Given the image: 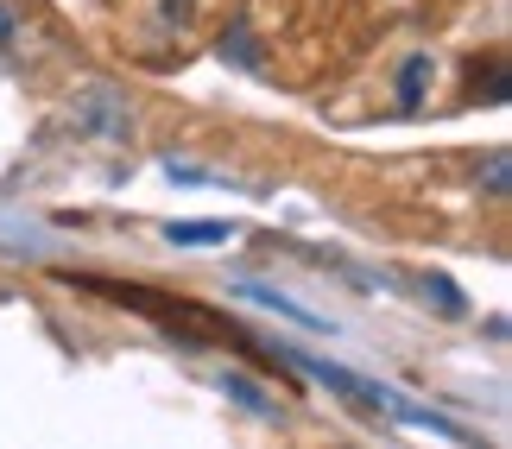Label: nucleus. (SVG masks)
I'll list each match as a JSON object with an SVG mask.
<instances>
[{
    "mask_svg": "<svg viewBox=\"0 0 512 449\" xmlns=\"http://www.w3.org/2000/svg\"><path fill=\"white\" fill-rule=\"evenodd\" d=\"M57 279L76 285V291H95V298H108L121 310H140V317H152L159 329H171V336H184V342L234 336L228 317H215V310H203V304H184V298H165V291H152V285H121V279H95V272H57Z\"/></svg>",
    "mask_w": 512,
    "mask_h": 449,
    "instance_id": "obj_1",
    "label": "nucleus"
},
{
    "mask_svg": "<svg viewBox=\"0 0 512 449\" xmlns=\"http://www.w3.org/2000/svg\"><path fill=\"white\" fill-rule=\"evenodd\" d=\"M64 121H70L76 133H89V140H127V133H133L127 95H121V89H108V83H83V89H70Z\"/></svg>",
    "mask_w": 512,
    "mask_h": 449,
    "instance_id": "obj_2",
    "label": "nucleus"
},
{
    "mask_svg": "<svg viewBox=\"0 0 512 449\" xmlns=\"http://www.w3.org/2000/svg\"><path fill=\"white\" fill-rule=\"evenodd\" d=\"M424 76H430V57H424V51L405 57V70H399V102H405V108L424 102Z\"/></svg>",
    "mask_w": 512,
    "mask_h": 449,
    "instance_id": "obj_3",
    "label": "nucleus"
},
{
    "mask_svg": "<svg viewBox=\"0 0 512 449\" xmlns=\"http://www.w3.org/2000/svg\"><path fill=\"white\" fill-rule=\"evenodd\" d=\"M418 285L430 291V304H437V310H443V317H462V310H468V304H462V291H456V285H449V279H443V272H424V279H418Z\"/></svg>",
    "mask_w": 512,
    "mask_h": 449,
    "instance_id": "obj_4",
    "label": "nucleus"
},
{
    "mask_svg": "<svg viewBox=\"0 0 512 449\" xmlns=\"http://www.w3.org/2000/svg\"><path fill=\"white\" fill-rule=\"evenodd\" d=\"M171 241H228V222H171Z\"/></svg>",
    "mask_w": 512,
    "mask_h": 449,
    "instance_id": "obj_5",
    "label": "nucleus"
},
{
    "mask_svg": "<svg viewBox=\"0 0 512 449\" xmlns=\"http://www.w3.org/2000/svg\"><path fill=\"white\" fill-rule=\"evenodd\" d=\"M487 197H506V152L487 159Z\"/></svg>",
    "mask_w": 512,
    "mask_h": 449,
    "instance_id": "obj_6",
    "label": "nucleus"
},
{
    "mask_svg": "<svg viewBox=\"0 0 512 449\" xmlns=\"http://www.w3.org/2000/svg\"><path fill=\"white\" fill-rule=\"evenodd\" d=\"M13 51H19V19L0 7V57H13Z\"/></svg>",
    "mask_w": 512,
    "mask_h": 449,
    "instance_id": "obj_7",
    "label": "nucleus"
}]
</instances>
